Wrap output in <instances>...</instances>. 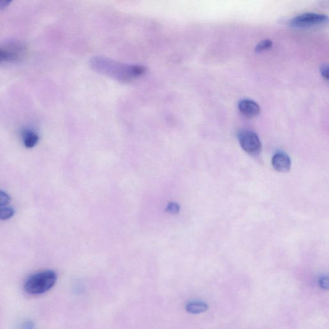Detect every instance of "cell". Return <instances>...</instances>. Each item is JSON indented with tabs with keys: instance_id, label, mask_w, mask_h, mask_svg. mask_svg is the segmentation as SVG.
Segmentation results:
<instances>
[{
	"instance_id": "obj_1",
	"label": "cell",
	"mask_w": 329,
	"mask_h": 329,
	"mask_svg": "<svg viewBox=\"0 0 329 329\" xmlns=\"http://www.w3.org/2000/svg\"><path fill=\"white\" fill-rule=\"evenodd\" d=\"M90 66L96 72L126 83L138 78L146 72V68L140 65L122 63L102 56L91 58Z\"/></svg>"
},
{
	"instance_id": "obj_2",
	"label": "cell",
	"mask_w": 329,
	"mask_h": 329,
	"mask_svg": "<svg viewBox=\"0 0 329 329\" xmlns=\"http://www.w3.org/2000/svg\"><path fill=\"white\" fill-rule=\"evenodd\" d=\"M57 279L56 273L51 270L33 274L25 282V290L32 295L43 294L53 288Z\"/></svg>"
},
{
	"instance_id": "obj_3",
	"label": "cell",
	"mask_w": 329,
	"mask_h": 329,
	"mask_svg": "<svg viewBox=\"0 0 329 329\" xmlns=\"http://www.w3.org/2000/svg\"><path fill=\"white\" fill-rule=\"evenodd\" d=\"M328 22V16L324 14L305 13L291 19L289 25L294 28L307 29L324 25Z\"/></svg>"
},
{
	"instance_id": "obj_4",
	"label": "cell",
	"mask_w": 329,
	"mask_h": 329,
	"mask_svg": "<svg viewBox=\"0 0 329 329\" xmlns=\"http://www.w3.org/2000/svg\"><path fill=\"white\" fill-rule=\"evenodd\" d=\"M242 150L250 155H257L261 150V142L256 134L249 131H242L238 135Z\"/></svg>"
},
{
	"instance_id": "obj_5",
	"label": "cell",
	"mask_w": 329,
	"mask_h": 329,
	"mask_svg": "<svg viewBox=\"0 0 329 329\" xmlns=\"http://www.w3.org/2000/svg\"><path fill=\"white\" fill-rule=\"evenodd\" d=\"M271 163L273 168L280 173H287L291 169L290 158L284 152L276 153L272 158Z\"/></svg>"
},
{
	"instance_id": "obj_6",
	"label": "cell",
	"mask_w": 329,
	"mask_h": 329,
	"mask_svg": "<svg viewBox=\"0 0 329 329\" xmlns=\"http://www.w3.org/2000/svg\"><path fill=\"white\" fill-rule=\"evenodd\" d=\"M239 109L242 114L248 118H254L261 113V108L259 105L249 99L240 100L239 103Z\"/></svg>"
},
{
	"instance_id": "obj_7",
	"label": "cell",
	"mask_w": 329,
	"mask_h": 329,
	"mask_svg": "<svg viewBox=\"0 0 329 329\" xmlns=\"http://www.w3.org/2000/svg\"><path fill=\"white\" fill-rule=\"evenodd\" d=\"M209 309V305L206 303L201 301H192L186 305V310L191 314H200L205 313Z\"/></svg>"
},
{
	"instance_id": "obj_8",
	"label": "cell",
	"mask_w": 329,
	"mask_h": 329,
	"mask_svg": "<svg viewBox=\"0 0 329 329\" xmlns=\"http://www.w3.org/2000/svg\"><path fill=\"white\" fill-rule=\"evenodd\" d=\"M23 139L25 146L27 148H32L38 142L39 137L34 132L30 130H25L23 133Z\"/></svg>"
},
{
	"instance_id": "obj_9",
	"label": "cell",
	"mask_w": 329,
	"mask_h": 329,
	"mask_svg": "<svg viewBox=\"0 0 329 329\" xmlns=\"http://www.w3.org/2000/svg\"><path fill=\"white\" fill-rule=\"evenodd\" d=\"M15 213V210L11 207H0V219L7 220L11 218Z\"/></svg>"
},
{
	"instance_id": "obj_10",
	"label": "cell",
	"mask_w": 329,
	"mask_h": 329,
	"mask_svg": "<svg viewBox=\"0 0 329 329\" xmlns=\"http://www.w3.org/2000/svg\"><path fill=\"white\" fill-rule=\"evenodd\" d=\"M272 45H273V43L269 39H266V40L262 41L255 47V52L259 53V52L265 51V50L271 48Z\"/></svg>"
},
{
	"instance_id": "obj_11",
	"label": "cell",
	"mask_w": 329,
	"mask_h": 329,
	"mask_svg": "<svg viewBox=\"0 0 329 329\" xmlns=\"http://www.w3.org/2000/svg\"><path fill=\"white\" fill-rule=\"evenodd\" d=\"M167 212L171 213V214H177L180 210L179 205L176 203H170L167 205L166 209Z\"/></svg>"
},
{
	"instance_id": "obj_12",
	"label": "cell",
	"mask_w": 329,
	"mask_h": 329,
	"mask_svg": "<svg viewBox=\"0 0 329 329\" xmlns=\"http://www.w3.org/2000/svg\"><path fill=\"white\" fill-rule=\"evenodd\" d=\"M10 196L7 193L0 190V207H5L10 202Z\"/></svg>"
},
{
	"instance_id": "obj_13",
	"label": "cell",
	"mask_w": 329,
	"mask_h": 329,
	"mask_svg": "<svg viewBox=\"0 0 329 329\" xmlns=\"http://www.w3.org/2000/svg\"><path fill=\"white\" fill-rule=\"evenodd\" d=\"M320 288L323 289L328 290L329 289V278L328 276H323L319 280Z\"/></svg>"
},
{
	"instance_id": "obj_14",
	"label": "cell",
	"mask_w": 329,
	"mask_h": 329,
	"mask_svg": "<svg viewBox=\"0 0 329 329\" xmlns=\"http://www.w3.org/2000/svg\"><path fill=\"white\" fill-rule=\"evenodd\" d=\"M8 62V56L7 51L3 47H0V63Z\"/></svg>"
},
{
	"instance_id": "obj_15",
	"label": "cell",
	"mask_w": 329,
	"mask_h": 329,
	"mask_svg": "<svg viewBox=\"0 0 329 329\" xmlns=\"http://www.w3.org/2000/svg\"><path fill=\"white\" fill-rule=\"evenodd\" d=\"M321 73L323 77L326 80L329 79V67L328 65H323L321 68Z\"/></svg>"
},
{
	"instance_id": "obj_16",
	"label": "cell",
	"mask_w": 329,
	"mask_h": 329,
	"mask_svg": "<svg viewBox=\"0 0 329 329\" xmlns=\"http://www.w3.org/2000/svg\"><path fill=\"white\" fill-rule=\"evenodd\" d=\"M12 1V0H0V10L5 9Z\"/></svg>"
}]
</instances>
